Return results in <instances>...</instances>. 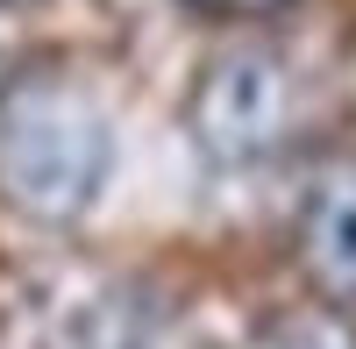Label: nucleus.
<instances>
[{
    "instance_id": "nucleus-3",
    "label": "nucleus",
    "mask_w": 356,
    "mask_h": 349,
    "mask_svg": "<svg viewBox=\"0 0 356 349\" xmlns=\"http://www.w3.org/2000/svg\"><path fill=\"white\" fill-rule=\"evenodd\" d=\"M292 257L328 307H356V157H335L307 179L292 214Z\"/></svg>"
},
{
    "instance_id": "nucleus-4",
    "label": "nucleus",
    "mask_w": 356,
    "mask_h": 349,
    "mask_svg": "<svg viewBox=\"0 0 356 349\" xmlns=\"http://www.w3.org/2000/svg\"><path fill=\"white\" fill-rule=\"evenodd\" d=\"M243 349H356V321H349V307L292 300V307L271 314V321H257V335Z\"/></svg>"
},
{
    "instance_id": "nucleus-5",
    "label": "nucleus",
    "mask_w": 356,
    "mask_h": 349,
    "mask_svg": "<svg viewBox=\"0 0 356 349\" xmlns=\"http://www.w3.org/2000/svg\"><path fill=\"white\" fill-rule=\"evenodd\" d=\"M193 15H214V22H257V15H278L292 0H186Z\"/></svg>"
},
{
    "instance_id": "nucleus-2",
    "label": "nucleus",
    "mask_w": 356,
    "mask_h": 349,
    "mask_svg": "<svg viewBox=\"0 0 356 349\" xmlns=\"http://www.w3.org/2000/svg\"><path fill=\"white\" fill-rule=\"evenodd\" d=\"M186 129L214 164H271L307 129V86L300 65L278 43H228L200 65L186 93Z\"/></svg>"
},
{
    "instance_id": "nucleus-1",
    "label": "nucleus",
    "mask_w": 356,
    "mask_h": 349,
    "mask_svg": "<svg viewBox=\"0 0 356 349\" xmlns=\"http://www.w3.org/2000/svg\"><path fill=\"white\" fill-rule=\"evenodd\" d=\"M114 171V122L100 93L72 72H22L0 86V207L36 228L93 214Z\"/></svg>"
}]
</instances>
